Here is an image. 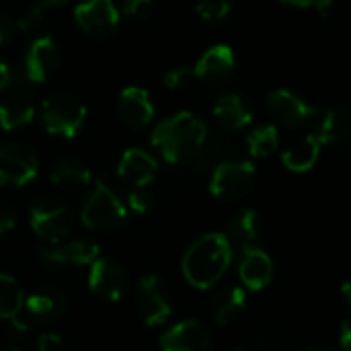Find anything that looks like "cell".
<instances>
[{
    "label": "cell",
    "mask_w": 351,
    "mask_h": 351,
    "mask_svg": "<svg viewBox=\"0 0 351 351\" xmlns=\"http://www.w3.org/2000/svg\"><path fill=\"white\" fill-rule=\"evenodd\" d=\"M232 259L234 249L226 234L208 232L187 247L181 259V271L193 288L210 290L224 278Z\"/></svg>",
    "instance_id": "cell-1"
},
{
    "label": "cell",
    "mask_w": 351,
    "mask_h": 351,
    "mask_svg": "<svg viewBox=\"0 0 351 351\" xmlns=\"http://www.w3.org/2000/svg\"><path fill=\"white\" fill-rule=\"evenodd\" d=\"M206 140H208L206 123L189 111H181L173 117L162 119L160 123L154 125L150 136L152 146L171 165H177L193 156Z\"/></svg>",
    "instance_id": "cell-2"
},
{
    "label": "cell",
    "mask_w": 351,
    "mask_h": 351,
    "mask_svg": "<svg viewBox=\"0 0 351 351\" xmlns=\"http://www.w3.org/2000/svg\"><path fill=\"white\" fill-rule=\"evenodd\" d=\"M86 119L84 103L70 93L49 95L41 103V123L47 134L58 138H74Z\"/></svg>",
    "instance_id": "cell-3"
},
{
    "label": "cell",
    "mask_w": 351,
    "mask_h": 351,
    "mask_svg": "<svg viewBox=\"0 0 351 351\" xmlns=\"http://www.w3.org/2000/svg\"><path fill=\"white\" fill-rule=\"evenodd\" d=\"M80 220L90 230H115L125 224L128 208L109 185L95 181V187L80 210Z\"/></svg>",
    "instance_id": "cell-4"
},
{
    "label": "cell",
    "mask_w": 351,
    "mask_h": 351,
    "mask_svg": "<svg viewBox=\"0 0 351 351\" xmlns=\"http://www.w3.org/2000/svg\"><path fill=\"white\" fill-rule=\"evenodd\" d=\"M255 165L251 160H224L214 167L210 193L218 199L234 202L251 193L255 187Z\"/></svg>",
    "instance_id": "cell-5"
},
{
    "label": "cell",
    "mask_w": 351,
    "mask_h": 351,
    "mask_svg": "<svg viewBox=\"0 0 351 351\" xmlns=\"http://www.w3.org/2000/svg\"><path fill=\"white\" fill-rule=\"evenodd\" d=\"M29 224L37 237L58 243L72 230V212L56 197H39L29 210Z\"/></svg>",
    "instance_id": "cell-6"
},
{
    "label": "cell",
    "mask_w": 351,
    "mask_h": 351,
    "mask_svg": "<svg viewBox=\"0 0 351 351\" xmlns=\"http://www.w3.org/2000/svg\"><path fill=\"white\" fill-rule=\"evenodd\" d=\"M136 306L142 317V321L148 327H158L167 323V319L173 313V306L167 298L165 284L156 274H146L138 282V292H136Z\"/></svg>",
    "instance_id": "cell-7"
},
{
    "label": "cell",
    "mask_w": 351,
    "mask_h": 351,
    "mask_svg": "<svg viewBox=\"0 0 351 351\" xmlns=\"http://www.w3.org/2000/svg\"><path fill=\"white\" fill-rule=\"evenodd\" d=\"M88 267V288L95 296L105 302H117L125 296L130 280L117 261L99 257Z\"/></svg>",
    "instance_id": "cell-8"
},
{
    "label": "cell",
    "mask_w": 351,
    "mask_h": 351,
    "mask_svg": "<svg viewBox=\"0 0 351 351\" xmlns=\"http://www.w3.org/2000/svg\"><path fill=\"white\" fill-rule=\"evenodd\" d=\"M39 160L35 152L23 144H8L0 148V185L23 187L37 177Z\"/></svg>",
    "instance_id": "cell-9"
},
{
    "label": "cell",
    "mask_w": 351,
    "mask_h": 351,
    "mask_svg": "<svg viewBox=\"0 0 351 351\" xmlns=\"http://www.w3.org/2000/svg\"><path fill=\"white\" fill-rule=\"evenodd\" d=\"M78 27L97 39L109 37L119 25V10L111 0H84L74 8Z\"/></svg>",
    "instance_id": "cell-10"
},
{
    "label": "cell",
    "mask_w": 351,
    "mask_h": 351,
    "mask_svg": "<svg viewBox=\"0 0 351 351\" xmlns=\"http://www.w3.org/2000/svg\"><path fill=\"white\" fill-rule=\"evenodd\" d=\"M210 348L212 333L197 319L181 321L160 337V351H210Z\"/></svg>",
    "instance_id": "cell-11"
},
{
    "label": "cell",
    "mask_w": 351,
    "mask_h": 351,
    "mask_svg": "<svg viewBox=\"0 0 351 351\" xmlns=\"http://www.w3.org/2000/svg\"><path fill=\"white\" fill-rule=\"evenodd\" d=\"M60 64V47L53 37H37L25 53V76L31 82H45Z\"/></svg>",
    "instance_id": "cell-12"
},
{
    "label": "cell",
    "mask_w": 351,
    "mask_h": 351,
    "mask_svg": "<svg viewBox=\"0 0 351 351\" xmlns=\"http://www.w3.org/2000/svg\"><path fill=\"white\" fill-rule=\"evenodd\" d=\"M267 105H269L274 117L286 128H300L319 113L317 107L308 105L304 99H300L298 95H294L292 90H286V88L274 90L267 99Z\"/></svg>",
    "instance_id": "cell-13"
},
{
    "label": "cell",
    "mask_w": 351,
    "mask_h": 351,
    "mask_svg": "<svg viewBox=\"0 0 351 351\" xmlns=\"http://www.w3.org/2000/svg\"><path fill=\"white\" fill-rule=\"evenodd\" d=\"M234 68H237V58H234L232 47L226 43H218L202 53V58L193 66V76L197 80L218 84V82L228 80Z\"/></svg>",
    "instance_id": "cell-14"
},
{
    "label": "cell",
    "mask_w": 351,
    "mask_h": 351,
    "mask_svg": "<svg viewBox=\"0 0 351 351\" xmlns=\"http://www.w3.org/2000/svg\"><path fill=\"white\" fill-rule=\"evenodd\" d=\"M117 173L128 185H132L134 189H140V187H148L154 181L158 173V162L150 152L142 148H128L121 154Z\"/></svg>",
    "instance_id": "cell-15"
},
{
    "label": "cell",
    "mask_w": 351,
    "mask_h": 351,
    "mask_svg": "<svg viewBox=\"0 0 351 351\" xmlns=\"http://www.w3.org/2000/svg\"><path fill=\"white\" fill-rule=\"evenodd\" d=\"M239 278H241L243 286H247L249 290H253V292L263 290L265 286H269V282L274 278V261H271V257L259 247L241 251Z\"/></svg>",
    "instance_id": "cell-16"
},
{
    "label": "cell",
    "mask_w": 351,
    "mask_h": 351,
    "mask_svg": "<svg viewBox=\"0 0 351 351\" xmlns=\"http://www.w3.org/2000/svg\"><path fill=\"white\" fill-rule=\"evenodd\" d=\"M117 113L130 128H146L154 117V105L148 90L140 86H125L117 99Z\"/></svg>",
    "instance_id": "cell-17"
},
{
    "label": "cell",
    "mask_w": 351,
    "mask_h": 351,
    "mask_svg": "<svg viewBox=\"0 0 351 351\" xmlns=\"http://www.w3.org/2000/svg\"><path fill=\"white\" fill-rule=\"evenodd\" d=\"M99 245L88 239L70 241L64 245H53L41 251V259L49 265H90L99 259Z\"/></svg>",
    "instance_id": "cell-18"
},
{
    "label": "cell",
    "mask_w": 351,
    "mask_h": 351,
    "mask_svg": "<svg viewBox=\"0 0 351 351\" xmlns=\"http://www.w3.org/2000/svg\"><path fill=\"white\" fill-rule=\"evenodd\" d=\"M8 95L0 101V128L10 132L27 125L35 115V105L25 86H8Z\"/></svg>",
    "instance_id": "cell-19"
},
{
    "label": "cell",
    "mask_w": 351,
    "mask_h": 351,
    "mask_svg": "<svg viewBox=\"0 0 351 351\" xmlns=\"http://www.w3.org/2000/svg\"><path fill=\"white\" fill-rule=\"evenodd\" d=\"M261 218L255 210L251 208H245L241 212H237L228 224V234L226 239L230 241L232 249L237 247L239 251H245V249H253V247H259V241H261Z\"/></svg>",
    "instance_id": "cell-20"
},
{
    "label": "cell",
    "mask_w": 351,
    "mask_h": 351,
    "mask_svg": "<svg viewBox=\"0 0 351 351\" xmlns=\"http://www.w3.org/2000/svg\"><path fill=\"white\" fill-rule=\"evenodd\" d=\"M23 308H27L29 317L41 323H53L66 313V296L56 288H41L25 298Z\"/></svg>",
    "instance_id": "cell-21"
},
{
    "label": "cell",
    "mask_w": 351,
    "mask_h": 351,
    "mask_svg": "<svg viewBox=\"0 0 351 351\" xmlns=\"http://www.w3.org/2000/svg\"><path fill=\"white\" fill-rule=\"evenodd\" d=\"M214 119L224 128V130H243L253 121V111L247 105V101L241 95H224L214 103Z\"/></svg>",
    "instance_id": "cell-22"
},
{
    "label": "cell",
    "mask_w": 351,
    "mask_h": 351,
    "mask_svg": "<svg viewBox=\"0 0 351 351\" xmlns=\"http://www.w3.org/2000/svg\"><path fill=\"white\" fill-rule=\"evenodd\" d=\"M321 148H323V144L319 142V138L315 134H308V136L292 142L284 150L282 162L292 173H306L317 165V160L321 156Z\"/></svg>",
    "instance_id": "cell-23"
},
{
    "label": "cell",
    "mask_w": 351,
    "mask_h": 351,
    "mask_svg": "<svg viewBox=\"0 0 351 351\" xmlns=\"http://www.w3.org/2000/svg\"><path fill=\"white\" fill-rule=\"evenodd\" d=\"M351 125V111L348 105H337L333 109H329L321 121H319V130H317V138L323 146H337L341 142H346V138L350 136Z\"/></svg>",
    "instance_id": "cell-24"
},
{
    "label": "cell",
    "mask_w": 351,
    "mask_h": 351,
    "mask_svg": "<svg viewBox=\"0 0 351 351\" xmlns=\"http://www.w3.org/2000/svg\"><path fill=\"white\" fill-rule=\"evenodd\" d=\"M49 181L60 189L78 191V189H84V187H88L93 183V175H90V169L84 167L80 160L62 158V160H58L53 165Z\"/></svg>",
    "instance_id": "cell-25"
},
{
    "label": "cell",
    "mask_w": 351,
    "mask_h": 351,
    "mask_svg": "<svg viewBox=\"0 0 351 351\" xmlns=\"http://www.w3.org/2000/svg\"><path fill=\"white\" fill-rule=\"evenodd\" d=\"M247 311V292L241 286L226 288L214 304V321L218 325H232Z\"/></svg>",
    "instance_id": "cell-26"
},
{
    "label": "cell",
    "mask_w": 351,
    "mask_h": 351,
    "mask_svg": "<svg viewBox=\"0 0 351 351\" xmlns=\"http://www.w3.org/2000/svg\"><path fill=\"white\" fill-rule=\"evenodd\" d=\"M25 306V294L12 276L0 274V321H14Z\"/></svg>",
    "instance_id": "cell-27"
},
{
    "label": "cell",
    "mask_w": 351,
    "mask_h": 351,
    "mask_svg": "<svg viewBox=\"0 0 351 351\" xmlns=\"http://www.w3.org/2000/svg\"><path fill=\"white\" fill-rule=\"evenodd\" d=\"M280 146V134L276 125H261L247 138V148L253 158H267Z\"/></svg>",
    "instance_id": "cell-28"
},
{
    "label": "cell",
    "mask_w": 351,
    "mask_h": 351,
    "mask_svg": "<svg viewBox=\"0 0 351 351\" xmlns=\"http://www.w3.org/2000/svg\"><path fill=\"white\" fill-rule=\"evenodd\" d=\"M232 0H197L195 10L208 23H220L228 16Z\"/></svg>",
    "instance_id": "cell-29"
},
{
    "label": "cell",
    "mask_w": 351,
    "mask_h": 351,
    "mask_svg": "<svg viewBox=\"0 0 351 351\" xmlns=\"http://www.w3.org/2000/svg\"><path fill=\"white\" fill-rule=\"evenodd\" d=\"M193 78H195V76H193V68L179 66V68H171V70L162 76V84H165L169 90H181V88L189 86Z\"/></svg>",
    "instance_id": "cell-30"
},
{
    "label": "cell",
    "mask_w": 351,
    "mask_h": 351,
    "mask_svg": "<svg viewBox=\"0 0 351 351\" xmlns=\"http://www.w3.org/2000/svg\"><path fill=\"white\" fill-rule=\"evenodd\" d=\"M128 208L136 214H146L152 208V195L146 191V187L132 189L128 195Z\"/></svg>",
    "instance_id": "cell-31"
},
{
    "label": "cell",
    "mask_w": 351,
    "mask_h": 351,
    "mask_svg": "<svg viewBox=\"0 0 351 351\" xmlns=\"http://www.w3.org/2000/svg\"><path fill=\"white\" fill-rule=\"evenodd\" d=\"M154 8V0H123V14L130 19H146Z\"/></svg>",
    "instance_id": "cell-32"
},
{
    "label": "cell",
    "mask_w": 351,
    "mask_h": 351,
    "mask_svg": "<svg viewBox=\"0 0 351 351\" xmlns=\"http://www.w3.org/2000/svg\"><path fill=\"white\" fill-rule=\"evenodd\" d=\"M39 21H41V10L35 8V6L31 4L25 12H21V16L16 19L14 27H16L19 31H23V33H29V31L35 29V25H37Z\"/></svg>",
    "instance_id": "cell-33"
},
{
    "label": "cell",
    "mask_w": 351,
    "mask_h": 351,
    "mask_svg": "<svg viewBox=\"0 0 351 351\" xmlns=\"http://www.w3.org/2000/svg\"><path fill=\"white\" fill-rule=\"evenodd\" d=\"M37 351H64V339L58 333H43L37 339Z\"/></svg>",
    "instance_id": "cell-34"
},
{
    "label": "cell",
    "mask_w": 351,
    "mask_h": 351,
    "mask_svg": "<svg viewBox=\"0 0 351 351\" xmlns=\"http://www.w3.org/2000/svg\"><path fill=\"white\" fill-rule=\"evenodd\" d=\"M14 224H16L14 212H12L8 206L0 204V234H4V232H10V230L14 228Z\"/></svg>",
    "instance_id": "cell-35"
},
{
    "label": "cell",
    "mask_w": 351,
    "mask_h": 351,
    "mask_svg": "<svg viewBox=\"0 0 351 351\" xmlns=\"http://www.w3.org/2000/svg\"><path fill=\"white\" fill-rule=\"evenodd\" d=\"M12 29H14V23L10 21V16L6 12L0 10V45L6 43L12 35Z\"/></svg>",
    "instance_id": "cell-36"
},
{
    "label": "cell",
    "mask_w": 351,
    "mask_h": 351,
    "mask_svg": "<svg viewBox=\"0 0 351 351\" xmlns=\"http://www.w3.org/2000/svg\"><path fill=\"white\" fill-rule=\"evenodd\" d=\"M317 8V12L323 16V19H329L335 10V0H315L313 4Z\"/></svg>",
    "instance_id": "cell-37"
},
{
    "label": "cell",
    "mask_w": 351,
    "mask_h": 351,
    "mask_svg": "<svg viewBox=\"0 0 351 351\" xmlns=\"http://www.w3.org/2000/svg\"><path fill=\"white\" fill-rule=\"evenodd\" d=\"M10 84H12V74H10V68H8L4 62H0V90L8 88Z\"/></svg>",
    "instance_id": "cell-38"
},
{
    "label": "cell",
    "mask_w": 351,
    "mask_h": 351,
    "mask_svg": "<svg viewBox=\"0 0 351 351\" xmlns=\"http://www.w3.org/2000/svg\"><path fill=\"white\" fill-rule=\"evenodd\" d=\"M68 0H33V6L35 8H39L41 12L45 10V8H53V6H62V4H66Z\"/></svg>",
    "instance_id": "cell-39"
},
{
    "label": "cell",
    "mask_w": 351,
    "mask_h": 351,
    "mask_svg": "<svg viewBox=\"0 0 351 351\" xmlns=\"http://www.w3.org/2000/svg\"><path fill=\"white\" fill-rule=\"evenodd\" d=\"M350 337H351V327H350V323L346 321V323L341 325V350L343 351H350Z\"/></svg>",
    "instance_id": "cell-40"
},
{
    "label": "cell",
    "mask_w": 351,
    "mask_h": 351,
    "mask_svg": "<svg viewBox=\"0 0 351 351\" xmlns=\"http://www.w3.org/2000/svg\"><path fill=\"white\" fill-rule=\"evenodd\" d=\"M282 2H286V4H290V6H298V8H302V6H313V4H315V0H282Z\"/></svg>",
    "instance_id": "cell-41"
},
{
    "label": "cell",
    "mask_w": 351,
    "mask_h": 351,
    "mask_svg": "<svg viewBox=\"0 0 351 351\" xmlns=\"http://www.w3.org/2000/svg\"><path fill=\"white\" fill-rule=\"evenodd\" d=\"M306 351H335V350H331V348H323V346H317V348H308Z\"/></svg>",
    "instance_id": "cell-42"
},
{
    "label": "cell",
    "mask_w": 351,
    "mask_h": 351,
    "mask_svg": "<svg viewBox=\"0 0 351 351\" xmlns=\"http://www.w3.org/2000/svg\"><path fill=\"white\" fill-rule=\"evenodd\" d=\"M8 351H19V350H8Z\"/></svg>",
    "instance_id": "cell-43"
},
{
    "label": "cell",
    "mask_w": 351,
    "mask_h": 351,
    "mask_svg": "<svg viewBox=\"0 0 351 351\" xmlns=\"http://www.w3.org/2000/svg\"><path fill=\"white\" fill-rule=\"evenodd\" d=\"M237 351H245V350H237Z\"/></svg>",
    "instance_id": "cell-44"
}]
</instances>
